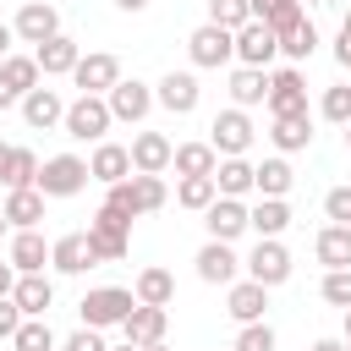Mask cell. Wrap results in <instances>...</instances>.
<instances>
[{"mask_svg":"<svg viewBox=\"0 0 351 351\" xmlns=\"http://www.w3.org/2000/svg\"><path fill=\"white\" fill-rule=\"evenodd\" d=\"M263 110H269V121H274V115H307V77H302V66H280V71H269Z\"/></svg>","mask_w":351,"mask_h":351,"instance_id":"cell-5","label":"cell"},{"mask_svg":"<svg viewBox=\"0 0 351 351\" xmlns=\"http://www.w3.org/2000/svg\"><path fill=\"white\" fill-rule=\"evenodd\" d=\"M269 143H274V154H302V148H313V110H307V115H274V121H269Z\"/></svg>","mask_w":351,"mask_h":351,"instance_id":"cell-26","label":"cell"},{"mask_svg":"<svg viewBox=\"0 0 351 351\" xmlns=\"http://www.w3.org/2000/svg\"><path fill=\"white\" fill-rule=\"evenodd\" d=\"M16 104H22V121H27L33 132H55V126L66 121V99H60L55 88H44V82H38L33 93H22Z\"/></svg>","mask_w":351,"mask_h":351,"instance_id":"cell-18","label":"cell"},{"mask_svg":"<svg viewBox=\"0 0 351 351\" xmlns=\"http://www.w3.org/2000/svg\"><path fill=\"white\" fill-rule=\"evenodd\" d=\"M11 285H16V269H11V263H0V296H11Z\"/></svg>","mask_w":351,"mask_h":351,"instance_id":"cell-50","label":"cell"},{"mask_svg":"<svg viewBox=\"0 0 351 351\" xmlns=\"http://www.w3.org/2000/svg\"><path fill=\"white\" fill-rule=\"evenodd\" d=\"M132 203H137V219H143V214H159V208L170 203L165 176H132Z\"/></svg>","mask_w":351,"mask_h":351,"instance_id":"cell-38","label":"cell"},{"mask_svg":"<svg viewBox=\"0 0 351 351\" xmlns=\"http://www.w3.org/2000/svg\"><path fill=\"white\" fill-rule=\"evenodd\" d=\"M214 192L247 203V192H252V165H247V159H219V165H214Z\"/></svg>","mask_w":351,"mask_h":351,"instance_id":"cell-33","label":"cell"},{"mask_svg":"<svg viewBox=\"0 0 351 351\" xmlns=\"http://www.w3.org/2000/svg\"><path fill=\"white\" fill-rule=\"evenodd\" d=\"M104 104H110V115H115V121L137 126V121H148V110H154V88H148V82H137V77H121V82L104 93Z\"/></svg>","mask_w":351,"mask_h":351,"instance_id":"cell-11","label":"cell"},{"mask_svg":"<svg viewBox=\"0 0 351 351\" xmlns=\"http://www.w3.org/2000/svg\"><path fill=\"white\" fill-rule=\"evenodd\" d=\"M318 296L329 302V307H351V269H324V280H318Z\"/></svg>","mask_w":351,"mask_h":351,"instance_id":"cell-43","label":"cell"},{"mask_svg":"<svg viewBox=\"0 0 351 351\" xmlns=\"http://www.w3.org/2000/svg\"><path fill=\"white\" fill-rule=\"evenodd\" d=\"M16 324H22L16 302H11V296H0V340H11V335H16Z\"/></svg>","mask_w":351,"mask_h":351,"instance_id":"cell-48","label":"cell"},{"mask_svg":"<svg viewBox=\"0 0 351 351\" xmlns=\"http://www.w3.org/2000/svg\"><path fill=\"white\" fill-rule=\"evenodd\" d=\"M11 302H16L22 318H44V313L55 307V280H49V274H16Z\"/></svg>","mask_w":351,"mask_h":351,"instance_id":"cell-23","label":"cell"},{"mask_svg":"<svg viewBox=\"0 0 351 351\" xmlns=\"http://www.w3.org/2000/svg\"><path fill=\"white\" fill-rule=\"evenodd\" d=\"M214 197H219V192H214V176H181V181H176V203L192 208V214H203Z\"/></svg>","mask_w":351,"mask_h":351,"instance_id":"cell-39","label":"cell"},{"mask_svg":"<svg viewBox=\"0 0 351 351\" xmlns=\"http://www.w3.org/2000/svg\"><path fill=\"white\" fill-rule=\"evenodd\" d=\"M241 269H247V280H258L263 291H274V285H285V280H291V269H296V263H291L285 241L274 236V241H258V247L241 258Z\"/></svg>","mask_w":351,"mask_h":351,"instance_id":"cell-7","label":"cell"},{"mask_svg":"<svg viewBox=\"0 0 351 351\" xmlns=\"http://www.w3.org/2000/svg\"><path fill=\"white\" fill-rule=\"evenodd\" d=\"M186 55H192V66H197V71L230 66V60H236V33H225V27L203 22V27H192V38H186Z\"/></svg>","mask_w":351,"mask_h":351,"instance_id":"cell-8","label":"cell"},{"mask_svg":"<svg viewBox=\"0 0 351 351\" xmlns=\"http://www.w3.org/2000/svg\"><path fill=\"white\" fill-rule=\"evenodd\" d=\"M33 60H38V77H71L77 60H82V49H77V38L55 33V38H44V44L33 49Z\"/></svg>","mask_w":351,"mask_h":351,"instance_id":"cell-24","label":"cell"},{"mask_svg":"<svg viewBox=\"0 0 351 351\" xmlns=\"http://www.w3.org/2000/svg\"><path fill=\"white\" fill-rule=\"evenodd\" d=\"M11 351H60V340H55L49 318H22L11 335Z\"/></svg>","mask_w":351,"mask_h":351,"instance_id":"cell-36","label":"cell"},{"mask_svg":"<svg viewBox=\"0 0 351 351\" xmlns=\"http://www.w3.org/2000/svg\"><path fill=\"white\" fill-rule=\"evenodd\" d=\"M307 351H346V346H340V340H335V335H324V340H313V346H307Z\"/></svg>","mask_w":351,"mask_h":351,"instance_id":"cell-52","label":"cell"},{"mask_svg":"<svg viewBox=\"0 0 351 351\" xmlns=\"http://www.w3.org/2000/svg\"><path fill=\"white\" fill-rule=\"evenodd\" d=\"M132 307H137V296H132L126 285H93V291L77 302V313H82L88 329H121Z\"/></svg>","mask_w":351,"mask_h":351,"instance_id":"cell-2","label":"cell"},{"mask_svg":"<svg viewBox=\"0 0 351 351\" xmlns=\"http://www.w3.org/2000/svg\"><path fill=\"white\" fill-rule=\"evenodd\" d=\"M110 351H143V346H126V340H121V346H110Z\"/></svg>","mask_w":351,"mask_h":351,"instance_id":"cell-56","label":"cell"},{"mask_svg":"<svg viewBox=\"0 0 351 351\" xmlns=\"http://www.w3.org/2000/svg\"><path fill=\"white\" fill-rule=\"evenodd\" d=\"M252 137H258V132H252V115H247V110H236V104H230V110H219V115L208 121V148H214L219 159H247Z\"/></svg>","mask_w":351,"mask_h":351,"instance_id":"cell-4","label":"cell"},{"mask_svg":"<svg viewBox=\"0 0 351 351\" xmlns=\"http://www.w3.org/2000/svg\"><path fill=\"white\" fill-rule=\"evenodd\" d=\"M115 5H121V11H132V16H137V11H148V0H115Z\"/></svg>","mask_w":351,"mask_h":351,"instance_id":"cell-53","label":"cell"},{"mask_svg":"<svg viewBox=\"0 0 351 351\" xmlns=\"http://www.w3.org/2000/svg\"><path fill=\"white\" fill-rule=\"evenodd\" d=\"M104 208H115V214L137 219V203H132V176H126V181H115V186H104Z\"/></svg>","mask_w":351,"mask_h":351,"instance_id":"cell-46","label":"cell"},{"mask_svg":"<svg viewBox=\"0 0 351 351\" xmlns=\"http://www.w3.org/2000/svg\"><path fill=\"white\" fill-rule=\"evenodd\" d=\"M214 165H219V154L208 143H176V154H170L176 176H214Z\"/></svg>","mask_w":351,"mask_h":351,"instance_id":"cell-32","label":"cell"},{"mask_svg":"<svg viewBox=\"0 0 351 351\" xmlns=\"http://www.w3.org/2000/svg\"><path fill=\"white\" fill-rule=\"evenodd\" d=\"M11 44H16V33H11V22H0V60L11 55Z\"/></svg>","mask_w":351,"mask_h":351,"instance_id":"cell-51","label":"cell"},{"mask_svg":"<svg viewBox=\"0 0 351 351\" xmlns=\"http://www.w3.org/2000/svg\"><path fill=\"white\" fill-rule=\"evenodd\" d=\"M203 230H208V241H236V236H247V203H241V197H214V203L203 208Z\"/></svg>","mask_w":351,"mask_h":351,"instance_id":"cell-16","label":"cell"},{"mask_svg":"<svg viewBox=\"0 0 351 351\" xmlns=\"http://www.w3.org/2000/svg\"><path fill=\"white\" fill-rule=\"evenodd\" d=\"M132 296H137V307H170L176 302V274L159 269V263H148V269H137Z\"/></svg>","mask_w":351,"mask_h":351,"instance_id":"cell-28","label":"cell"},{"mask_svg":"<svg viewBox=\"0 0 351 351\" xmlns=\"http://www.w3.org/2000/svg\"><path fill=\"white\" fill-rule=\"evenodd\" d=\"M340 132H346V148H351V121H346V126H340Z\"/></svg>","mask_w":351,"mask_h":351,"instance_id":"cell-59","label":"cell"},{"mask_svg":"<svg viewBox=\"0 0 351 351\" xmlns=\"http://www.w3.org/2000/svg\"><path fill=\"white\" fill-rule=\"evenodd\" d=\"M143 351H170V346H165V340H159V346H143Z\"/></svg>","mask_w":351,"mask_h":351,"instance_id":"cell-58","label":"cell"},{"mask_svg":"<svg viewBox=\"0 0 351 351\" xmlns=\"http://www.w3.org/2000/svg\"><path fill=\"white\" fill-rule=\"evenodd\" d=\"M165 329H170V307H132L126 324H121L126 346H159Z\"/></svg>","mask_w":351,"mask_h":351,"instance_id":"cell-25","label":"cell"},{"mask_svg":"<svg viewBox=\"0 0 351 351\" xmlns=\"http://www.w3.org/2000/svg\"><path fill=\"white\" fill-rule=\"evenodd\" d=\"M313 49H318V27H313V16H302V22L280 38V55H285L291 66H302V60H313Z\"/></svg>","mask_w":351,"mask_h":351,"instance_id":"cell-37","label":"cell"},{"mask_svg":"<svg viewBox=\"0 0 351 351\" xmlns=\"http://www.w3.org/2000/svg\"><path fill=\"white\" fill-rule=\"evenodd\" d=\"M0 82H5V88L22 99V93H33L44 77H38V60H33V55H16V49H11V55L0 60Z\"/></svg>","mask_w":351,"mask_h":351,"instance_id":"cell-34","label":"cell"},{"mask_svg":"<svg viewBox=\"0 0 351 351\" xmlns=\"http://www.w3.org/2000/svg\"><path fill=\"white\" fill-rule=\"evenodd\" d=\"M225 313L236 318V324H263V313H269V291L258 285V280H230L225 285Z\"/></svg>","mask_w":351,"mask_h":351,"instance_id":"cell-17","label":"cell"},{"mask_svg":"<svg viewBox=\"0 0 351 351\" xmlns=\"http://www.w3.org/2000/svg\"><path fill=\"white\" fill-rule=\"evenodd\" d=\"M71 82L82 88V93H93V99H104L115 82H121V60L110 55V49H88L82 60H77V71H71Z\"/></svg>","mask_w":351,"mask_h":351,"instance_id":"cell-10","label":"cell"},{"mask_svg":"<svg viewBox=\"0 0 351 351\" xmlns=\"http://www.w3.org/2000/svg\"><path fill=\"white\" fill-rule=\"evenodd\" d=\"M126 154H132V176H165V170H170L176 143H170L165 132H137Z\"/></svg>","mask_w":351,"mask_h":351,"instance_id":"cell-15","label":"cell"},{"mask_svg":"<svg viewBox=\"0 0 351 351\" xmlns=\"http://www.w3.org/2000/svg\"><path fill=\"white\" fill-rule=\"evenodd\" d=\"M263 93H269V71H252V66H236V71H230V104H236V110L263 104Z\"/></svg>","mask_w":351,"mask_h":351,"instance_id":"cell-31","label":"cell"},{"mask_svg":"<svg viewBox=\"0 0 351 351\" xmlns=\"http://www.w3.org/2000/svg\"><path fill=\"white\" fill-rule=\"evenodd\" d=\"M313 252H318L324 269H351V230L346 225H324L313 236Z\"/></svg>","mask_w":351,"mask_h":351,"instance_id":"cell-30","label":"cell"},{"mask_svg":"<svg viewBox=\"0 0 351 351\" xmlns=\"http://www.w3.org/2000/svg\"><path fill=\"white\" fill-rule=\"evenodd\" d=\"M5 263H11L16 274H44V263H49V241H44V230H11V241H5Z\"/></svg>","mask_w":351,"mask_h":351,"instance_id":"cell-19","label":"cell"},{"mask_svg":"<svg viewBox=\"0 0 351 351\" xmlns=\"http://www.w3.org/2000/svg\"><path fill=\"white\" fill-rule=\"evenodd\" d=\"M88 247H93L99 263H121V258L132 252V219L99 203V214L88 219Z\"/></svg>","mask_w":351,"mask_h":351,"instance_id":"cell-1","label":"cell"},{"mask_svg":"<svg viewBox=\"0 0 351 351\" xmlns=\"http://www.w3.org/2000/svg\"><path fill=\"white\" fill-rule=\"evenodd\" d=\"M318 115H324L329 126H346V121H351V82H329L324 99H318Z\"/></svg>","mask_w":351,"mask_h":351,"instance_id":"cell-41","label":"cell"},{"mask_svg":"<svg viewBox=\"0 0 351 351\" xmlns=\"http://www.w3.org/2000/svg\"><path fill=\"white\" fill-rule=\"evenodd\" d=\"M192 263H197V280H203V285H230V280H241V258H236L230 241H203Z\"/></svg>","mask_w":351,"mask_h":351,"instance_id":"cell-14","label":"cell"},{"mask_svg":"<svg viewBox=\"0 0 351 351\" xmlns=\"http://www.w3.org/2000/svg\"><path fill=\"white\" fill-rule=\"evenodd\" d=\"M302 5H324V0H302Z\"/></svg>","mask_w":351,"mask_h":351,"instance_id":"cell-61","label":"cell"},{"mask_svg":"<svg viewBox=\"0 0 351 351\" xmlns=\"http://www.w3.org/2000/svg\"><path fill=\"white\" fill-rule=\"evenodd\" d=\"M11 33L22 38V44H44V38H55L60 33V11H55V0H27L16 16H11Z\"/></svg>","mask_w":351,"mask_h":351,"instance_id":"cell-9","label":"cell"},{"mask_svg":"<svg viewBox=\"0 0 351 351\" xmlns=\"http://www.w3.org/2000/svg\"><path fill=\"white\" fill-rule=\"evenodd\" d=\"M5 154H11V148H5V143H0V176H5Z\"/></svg>","mask_w":351,"mask_h":351,"instance_id":"cell-57","label":"cell"},{"mask_svg":"<svg viewBox=\"0 0 351 351\" xmlns=\"http://www.w3.org/2000/svg\"><path fill=\"white\" fill-rule=\"evenodd\" d=\"M110 126H115V115H110V104L93 99V93H77V99L66 104V121H60V132H66L71 143H104Z\"/></svg>","mask_w":351,"mask_h":351,"instance_id":"cell-3","label":"cell"},{"mask_svg":"<svg viewBox=\"0 0 351 351\" xmlns=\"http://www.w3.org/2000/svg\"><path fill=\"white\" fill-rule=\"evenodd\" d=\"M346 230H351V225H346Z\"/></svg>","mask_w":351,"mask_h":351,"instance_id":"cell-62","label":"cell"},{"mask_svg":"<svg viewBox=\"0 0 351 351\" xmlns=\"http://www.w3.org/2000/svg\"><path fill=\"white\" fill-rule=\"evenodd\" d=\"M208 22L225 27V33H236V27L252 22V5H247V0H208Z\"/></svg>","mask_w":351,"mask_h":351,"instance_id":"cell-42","label":"cell"},{"mask_svg":"<svg viewBox=\"0 0 351 351\" xmlns=\"http://www.w3.org/2000/svg\"><path fill=\"white\" fill-rule=\"evenodd\" d=\"M291 181H296V170H291V159H285V154H274V159L252 165V192H258V197H285V192H291Z\"/></svg>","mask_w":351,"mask_h":351,"instance_id":"cell-29","label":"cell"},{"mask_svg":"<svg viewBox=\"0 0 351 351\" xmlns=\"http://www.w3.org/2000/svg\"><path fill=\"white\" fill-rule=\"evenodd\" d=\"M44 192L38 186H16V192H5V203H0V214H5V225L11 230H38L44 225Z\"/></svg>","mask_w":351,"mask_h":351,"instance_id":"cell-22","label":"cell"},{"mask_svg":"<svg viewBox=\"0 0 351 351\" xmlns=\"http://www.w3.org/2000/svg\"><path fill=\"white\" fill-rule=\"evenodd\" d=\"M99 258H93V247H88V230H71V236H55L49 241V269L55 274H88Z\"/></svg>","mask_w":351,"mask_h":351,"instance_id":"cell-20","label":"cell"},{"mask_svg":"<svg viewBox=\"0 0 351 351\" xmlns=\"http://www.w3.org/2000/svg\"><path fill=\"white\" fill-rule=\"evenodd\" d=\"M335 60L351 71V16H346V22H340V33H335Z\"/></svg>","mask_w":351,"mask_h":351,"instance_id":"cell-49","label":"cell"},{"mask_svg":"<svg viewBox=\"0 0 351 351\" xmlns=\"http://www.w3.org/2000/svg\"><path fill=\"white\" fill-rule=\"evenodd\" d=\"M230 351H274V329H269V318H263V324H241Z\"/></svg>","mask_w":351,"mask_h":351,"instance_id":"cell-44","label":"cell"},{"mask_svg":"<svg viewBox=\"0 0 351 351\" xmlns=\"http://www.w3.org/2000/svg\"><path fill=\"white\" fill-rule=\"evenodd\" d=\"M5 230H11V225H5V214H0V236H5Z\"/></svg>","mask_w":351,"mask_h":351,"instance_id":"cell-60","label":"cell"},{"mask_svg":"<svg viewBox=\"0 0 351 351\" xmlns=\"http://www.w3.org/2000/svg\"><path fill=\"white\" fill-rule=\"evenodd\" d=\"M38 165H44V159H38L33 148H11V154H5V176H0V186H5V192L33 186V181H38Z\"/></svg>","mask_w":351,"mask_h":351,"instance_id":"cell-35","label":"cell"},{"mask_svg":"<svg viewBox=\"0 0 351 351\" xmlns=\"http://www.w3.org/2000/svg\"><path fill=\"white\" fill-rule=\"evenodd\" d=\"M11 104H16V93H11L5 82H0V110H11Z\"/></svg>","mask_w":351,"mask_h":351,"instance_id":"cell-54","label":"cell"},{"mask_svg":"<svg viewBox=\"0 0 351 351\" xmlns=\"http://www.w3.org/2000/svg\"><path fill=\"white\" fill-rule=\"evenodd\" d=\"M60 351H110V346H104V329H88V324H82V329H71V335L60 340Z\"/></svg>","mask_w":351,"mask_h":351,"instance_id":"cell-47","label":"cell"},{"mask_svg":"<svg viewBox=\"0 0 351 351\" xmlns=\"http://www.w3.org/2000/svg\"><path fill=\"white\" fill-rule=\"evenodd\" d=\"M132 176V154H126V143H93V154H88V181H104V186H115V181H126Z\"/></svg>","mask_w":351,"mask_h":351,"instance_id":"cell-21","label":"cell"},{"mask_svg":"<svg viewBox=\"0 0 351 351\" xmlns=\"http://www.w3.org/2000/svg\"><path fill=\"white\" fill-rule=\"evenodd\" d=\"M340 346L351 351V307H346V335H340Z\"/></svg>","mask_w":351,"mask_h":351,"instance_id":"cell-55","label":"cell"},{"mask_svg":"<svg viewBox=\"0 0 351 351\" xmlns=\"http://www.w3.org/2000/svg\"><path fill=\"white\" fill-rule=\"evenodd\" d=\"M197 99H203V88H197V77H192V71H165V77L154 82V104H159V110H170V115H192V110H197Z\"/></svg>","mask_w":351,"mask_h":351,"instance_id":"cell-13","label":"cell"},{"mask_svg":"<svg viewBox=\"0 0 351 351\" xmlns=\"http://www.w3.org/2000/svg\"><path fill=\"white\" fill-rule=\"evenodd\" d=\"M280 55V38L263 27V22H247L236 27V66H252V71H269Z\"/></svg>","mask_w":351,"mask_h":351,"instance_id":"cell-12","label":"cell"},{"mask_svg":"<svg viewBox=\"0 0 351 351\" xmlns=\"http://www.w3.org/2000/svg\"><path fill=\"white\" fill-rule=\"evenodd\" d=\"M302 16H307V5H302V0H274V5H269V11L258 16V22H263V27L274 33V38H285V33H291V27L302 22Z\"/></svg>","mask_w":351,"mask_h":351,"instance_id":"cell-40","label":"cell"},{"mask_svg":"<svg viewBox=\"0 0 351 351\" xmlns=\"http://www.w3.org/2000/svg\"><path fill=\"white\" fill-rule=\"evenodd\" d=\"M324 214H329V225H351V186H329L324 192Z\"/></svg>","mask_w":351,"mask_h":351,"instance_id":"cell-45","label":"cell"},{"mask_svg":"<svg viewBox=\"0 0 351 351\" xmlns=\"http://www.w3.org/2000/svg\"><path fill=\"white\" fill-rule=\"evenodd\" d=\"M33 186H38L44 197H77V192L88 186V159H77V154H55V159H44Z\"/></svg>","mask_w":351,"mask_h":351,"instance_id":"cell-6","label":"cell"},{"mask_svg":"<svg viewBox=\"0 0 351 351\" xmlns=\"http://www.w3.org/2000/svg\"><path fill=\"white\" fill-rule=\"evenodd\" d=\"M285 225H291V203H285V197H258V203H247V230H252L258 241H274Z\"/></svg>","mask_w":351,"mask_h":351,"instance_id":"cell-27","label":"cell"}]
</instances>
